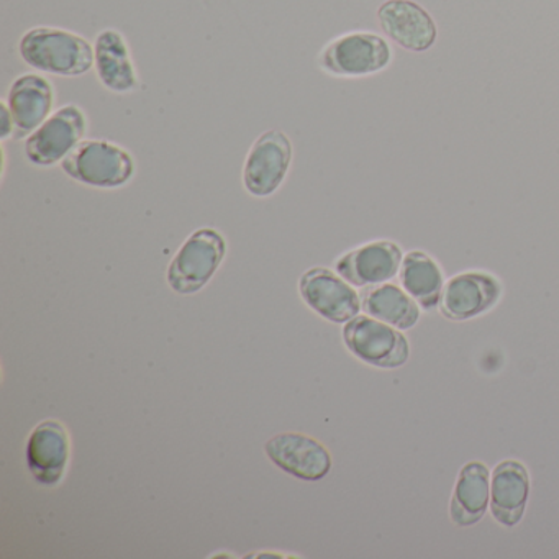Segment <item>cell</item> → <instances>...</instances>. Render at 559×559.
<instances>
[{
    "label": "cell",
    "mask_w": 559,
    "mask_h": 559,
    "mask_svg": "<svg viewBox=\"0 0 559 559\" xmlns=\"http://www.w3.org/2000/svg\"><path fill=\"white\" fill-rule=\"evenodd\" d=\"M22 60L41 73L78 78L94 67V47L73 32L57 27L31 28L19 44Z\"/></svg>",
    "instance_id": "obj_1"
},
{
    "label": "cell",
    "mask_w": 559,
    "mask_h": 559,
    "mask_svg": "<svg viewBox=\"0 0 559 559\" xmlns=\"http://www.w3.org/2000/svg\"><path fill=\"white\" fill-rule=\"evenodd\" d=\"M361 309L394 329L408 330L420 320V306L402 287L385 283L366 287L361 294Z\"/></svg>",
    "instance_id": "obj_18"
},
{
    "label": "cell",
    "mask_w": 559,
    "mask_h": 559,
    "mask_svg": "<svg viewBox=\"0 0 559 559\" xmlns=\"http://www.w3.org/2000/svg\"><path fill=\"white\" fill-rule=\"evenodd\" d=\"M74 181L91 188L116 189L135 175V162L122 146L106 140H83L61 163Z\"/></svg>",
    "instance_id": "obj_2"
},
{
    "label": "cell",
    "mask_w": 559,
    "mask_h": 559,
    "mask_svg": "<svg viewBox=\"0 0 559 559\" xmlns=\"http://www.w3.org/2000/svg\"><path fill=\"white\" fill-rule=\"evenodd\" d=\"M270 460L290 476L320 480L332 469V456L320 441L302 433H281L264 444Z\"/></svg>",
    "instance_id": "obj_12"
},
{
    "label": "cell",
    "mask_w": 559,
    "mask_h": 559,
    "mask_svg": "<svg viewBox=\"0 0 559 559\" xmlns=\"http://www.w3.org/2000/svg\"><path fill=\"white\" fill-rule=\"evenodd\" d=\"M227 254L225 238L212 228L194 231L179 248L168 267L169 287L175 293L195 294L207 286Z\"/></svg>",
    "instance_id": "obj_4"
},
{
    "label": "cell",
    "mask_w": 559,
    "mask_h": 559,
    "mask_svg": "<svg viewBox=\"0 0 559 559\" xmlns=\"http://www.w3.org/2000/svg\"><path fill=\"white\" fill-rule=\"evenodd\" d=\"M404 253L394 241L381 240L361 245L335 261V271L355 287H372L394 280Z\"/></svg>",
    "instance_id": "obj_11"
},
{
    "label": "cell",
    "mask_w": 559,
    "mask_h": 559,
    "mask_svg": "<svg viewBox=\"0 0 559 559\" xmlns=\"http://www.w3.org/2000/svg\"><path fill=\"white\" fill-rule=\"evenodd\" d=\"M70 453V435L60 421H41L28 437V469L40 486L57 487L63 480Z\"/></svg>",
    "instance_id": "obj_13"
},
{
    "label": "cell",
    "mask_w": 559,
    "mask_h": 559,
    "mask_svg": "<svg viewBox=\"0 0 559 559\" xmlns=\"http://www.w3.org/2000/svg\"><path fill=\"white\" fill-rule=\"evenodd\" d=\"M490 502V471L479 461L467 463L457 474L450 502V519L457 526H473L484 519Z\"/></svg>",
    "instance_id": "obj_17"
},
{
    "label": "cell",
    "mask_w": 559,
    "mask_h": 559,
    "mask_svg": "<svg viewBox=\"0 0 559 559\" xmlns=\"http://www.w3.org/2000/svg\"><path fill=\"white\" fill-rule=\"evenodd\" d=\"M530 497V476L520 461L506 460L490 473L489 509L502 526L519 525Z\"/></svg>",
    "instance_id": "obj_15"
},
{
    "label": "cell",
    "mask_w": 559,
    "mask_h": 559,
    "mask_svg": "<svg viewBox=\"0 0 559 559\" xmlns=\"http://www.w3.org/2000/svg\"><path fill=\"white\" fill-rule=\"evenodd\" d=\"M502 297V284L493 274L466 271L444 283L440 310L448 320L464 322L492 310Z\"/></svg>",
    "instance_id": "obj_9"
},
{
    "label": "cell",
    "mask_w": 559,
    "mask_h": 559,
    "mask_svg": "<svg viewBox=\"0 0 559 559\" xmlns=\"http://www.w3.org/2000/svg\"><path fill=\"white\" fill-rule=\"evenodd\" d=\"M86 132V114L76 106L61 107L28 136L25 156L35 166L58 165L83 142Z\"/></svg>",
    "instance_id": "obj_6"
},
{
    "label": "cell",
    "mask_w": 559,
    "mask_h": 559,
    "mask_svg": "<svg viewBox=\"0 0 559 559\" xmlns=\"http://www.w3.org/2000/svg\"><path fill=\"white\" fill-rule=\"evenodd\" d=\"M293 163V143L286 133L270 130L258 136L243 166V186L254 198H270L283 186Z\"/></svg>",
    "instance_id": "obj_7"
},
{
    "label": "cell",
    "mask_w": 559,
    "mask_h": 559,
    "mask_svg": "<svg viewBox=\"0 0 559 559\" xmlns=\"http://www.w3.org/2000/svg\"><path fill=\"white\" fill-rule=\"evenodd\" d=\"M397 277L402 289L414 297L421 309L433 310L440 306L444 276L440 264L430 254L424 251L405 254Z\"/></svg>",
    "instance_id": "obj_19"
},
{
    "label": "cell",
    "mask_w": 559,
    "mask_h": 559,
    "mask_svg": "<svg viewBox=\"0 0 559 559\" xmlns=\"http://www.w3.org/2000/svg\"><path fill=\"white\" fill-rule=\"evenodd\" d=\"M11 135H14V119L8 103H4L2 104V140H8Z\"/></svg>",
    "instance_id": "obj_20"
},
{
    "label": "cell",
    "mask_w": 559,
    "mask_h": 559,
    "mask_svg": "<svg viewBox=\"0 0 559 559\" xmlns=\"http://www.w3.org/2000/svg\"><path fill=\"white\" fill-rule=\"evenodd\" d=\"M378 21L389 40L412 53H424L437 41L433 17L414 0H385L378 9Z\"/></svg>",
    "instance_id": "obj_10"
},
{
    "label": "cell",
    "mask_w": 559,
    "mask_h": 559,
    "mask_svg": "<svg viewBox=\"0 0 559 559\" xmlns=\"http://www.w3.org/2000/svg\"><path fill=\"white\" fill-rule=\"evenodd\" d=\"M346 348L366 365L397 369L411 358V346L402 330L369 316H356L343 329Z\"/></svg>",
    "instance_id": "obj_5"
},
{
    "label": "cell",
    "mask_w": 559,
    "mask_h": 559,
    "mask_svg": "<svg viewBox=\"0 0 559 559\" xmlns=\"http://www.w3.org/2000/svg\"><path fill=\"white\" fill-rule=\"evenodd\" d=\"M304 302L332 323H346L359 316L361 296L355 286L326 267H312L299 281Z\"/></svg>",
    "instance_id": "obj_8"
},
{
    "label": "cell",
    "mask_w": 559,
    "mask_h": 559,
    "mask_svg": "<svg viewBox=\"0 0 559 559\" xmlns=\"http://www.w3.org/2000/svg\"><path fill=\"white\" fill-rule=\"evenodd\" d=\"M94 68L106 90L129 94L139 87V74L130 55L129 45L120 32L107 28L94 41Z\"/></svg>",
    "instance_id": "obj_16"
},
{
    "label": "cell",
    "mask_w": 559,
    "mask_h": 559,
    "mask_svg": "<svg viewBox=\"0 0 559 559\" xmlns=\"http://www.w3.org/2000/svg\"><path fill=\"white\" fill-rule=\"evenodd\" d=\"M392 48L381 35L349 32L330 41L319 55V64L335 78H366L391 64Z\"/></svg>",
    "instance_id": "obj_3"
},
{
    "label": "cell",
    "mask_w": 559,
    "mask_h": 559,
    "mask_svg": "<svg viewBox=\"0 0 559 559\" xmlns=\"http://www.w3.org/2000/svg\"><path fill=\"white\" fill-rule=\"evenodd\" d=\"M8 106L14 119V139H28L53 114V86L40 74H24L12 83Z\"/></svg>",
    "instance_id": "obj_14"
}]
</instances>
